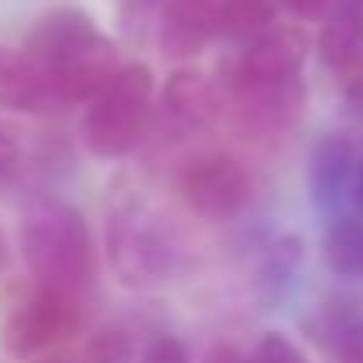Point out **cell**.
Masks as SVG:
<instances>
[{
  "instance_id": "1",
  "label": "cell",
  "mask_w": 363,
  "mask_h": 363,
  "mask_svg": "<svg viewBox=\"0 0 363 363\" xmlns=\"http://www.w3.org/2000/svg\"><path fill=\"white\" fill-rule=\"evenodd\" d=\"M26 54L47 72L61 104H89L121 68L114 43L79 8L47 11L26 36Z\"/></svg>"
},
{
  "instance_id": "2",
  "label": "cell",
  "mask_w": 363,
  "mask_h": 363,
  "mask_svg": "<svg viewBox=\"0 0 363 363\" xmlns=\"http://www.w3.org/2000/svg\"><path fill=\"white\" fill-rule=\"evenodd\" d=\"M22 253L40 289L82 296L96 278V246L86 218L54 196L29 203L22 214Z\"/></svg>"
},
{
  "instance_id": "3",
  "label": "cell",
  "mask_w": 363,
  "mask_h": 363,
  "mask_svg": "<svg viewBox=\"0 0 363 363\" xmlns=\"http://www.w3.org/2000/svg\"><path fill=\"white\" fill-rule=\"evenodd\" d=\"M107 257L121 285L160 289L186 267V242L153 200L121 196L107 214Z\"/></svg>"
},
{
  "instance_id": "4",
  "label": "cell",
  "mask_w": 363,
  "mask_h": 363,
  "mask_svg": "<svg viewBox=\"0 0 363 363\" xmlns=\"http://www.w3.org/2000/svg\"><path fill=\"white\" fill-rule=\"evenodd\" d=\"M153 111V72L146 65H121L114 79L86 104L82 143L100 160L132 153Z\"/></svg>"
},
{
  "instance_id": "5",
  "label": "cell",
  "mask_w": 363,
  "mask_h": 363,
  "mask_svg": "<svg viewBox=\"0 0 363 363\" xmlns=\"http://www.w3.org/2000/svg\"><path fill=\"white\" fill-rule=\"evenodd\" d=\"M75 328H79V299L54 289H36L8 313L4 328H0V345L18 359H33L57 349Z\"/></svg>"
},
{
  "instance_id": "6",
  "label": "cell",
  "mask_w": 363,
  "mask_h": 363,
  "mask_svg": "<svg viewBox=\"0 0 363 363\" xmlns=\"http://www.w3.org/2000/svg\"><path fill=\"white\" fill-rule=\"evenodd\" d=\"M182 196L207 221H228L246 211L253 196V178L242 160L228 153H207L182 174Z\"/></svg>"
},
{
  "instance_id": "7",
  "label": "cell",
  "mask_w": 363,
  "mask_h": 363,
  "mask_svg": "<svg viewBox=\"0 0 363 363\" xmlns=\"http://www.w3.org/2000/svg\"><path fill=\"white\" fill-rule=\"evenodd\" d=\"M310 54V36L292 26H271L246 40L232 79L235 86H271V82H292L299 79V68Z\"/></svg>"
},
{
  "instance_id": "8",
  "label": "cell",
  "mask_w": 363,
  "mask_h": 363,
  "mask_svg": "<svg viewBox=\"0 0 363 363\" xmlns=\"http://www.w3.org/2000/svg\"><path fill=\"white\" fill-rule=\"evenodd\" d=\"M221 36V0H167L157 43L171 61H189Z\"/></svg>"
},
{
  "instance_id": "9",
  "label": "cell",
  "mask_w": 363,
  "mask_h": 363,
  "mask_svg": "<svg viewBox=\"0 0 363 363\" xmlns=\"http://www.w3.org/2000/svg\"><path fill=\"white\" fill-rule=\"evenodd\" d=\"M225 107H232L235 121L246 132L267 135V132L285 128L299 114L303 86H299V79L271 82V86H235V82H225Z\"/></svg>"
},
{
  "instance_id": "10",
  "label": "cell",
  "mask_w": 363,
  "mask_h": 363,
  "mask_svg": "<svg viewBox=\"0 0 363 363\" xmlns=\"http://www.w3.org/2000/svg\"><path fill=\"white\" fill-rule=\"evenodd\" d=\"M160 107L182 132H200L225 114V86H218L207 72L178 68L167 75Z\"/></svg>"
},
{
  "instance_id": "11",
  "label": "cell",
  "mask_w": 363,
  "mask_h": 363,
  "mask_svg": "<svg viewBox=\"0 0 363 363\" xmlns=\"http://www.w3.org/2000/svg\"><path fill=\"white\" fill-rule=\"evenodd\" d=\"M356 164L359 160H356L352 139L331 132L313 143L310 164H306V186H310V200L317 203V211H335L345 196H352Z\"/></svg>"
},
{
  "instance_id": "12",
  "label": "cell",
  "mask_w": 363,
  "mask_h": 363,
  "mask_svg": "<svg viewBox=\"0 0 363 363\" xmlns=\"http://www.w3.org/2000/svg\"><path fill=\"white\" fill-rule=\"evenodd\" d=\"M0 107L22 114H50L61 111V96L50 86L47 72L26 54L0 47Z\"/></svg>"
},
{
  "instance_id": "13",
  "label": "cell",
  "mask_w": 363,
  "mask_h": 363,
  "mask_svg": "<svg viewBox=\"0 0 363 363\" xmlns=\"http://www.w3.org/2000/svg\"><path fill=\"white\" fill-rule=\"evenodd\" d=\"M317 57L335 75H352L363 68V11L335 8L317 33Z\"/></svg>"
},
{
  "instance_id": "14",
  "label": "cell",
  "mask_w": 363,
  "mask_h": 363,
  "mask_svg": "<svg viewBox=\"0 0 363 363\" xmlns=\"http://www.w3.org/2000/svg\"><path fill=\"white\" fill-rule=\"evenodd\" d=\"M324 264L338 278H363V218H338L320 242Z\"/></svg>"
},
{
  "instance_id": "15",
  "label": "cell",
  "mask_w": 363,
  "mask_h": 363,
  "mask_svg": "<svg viewBox=\"0 0 363 363\" xmlns=\"http://www.w3.org/2000/svg\"><path fill=\"white\" fill-rule=\"evenodd\" d=\"M281 0H221V36L253 40L274 26Z\"/></svg>"
},
{
  "instance_id": "16",
  "label": "cell",
  "mask_w": 363,
  "mask_h": 363,
  "mask_svg": "<svg viewBox=\"0 0 363 363\" xmlns=\"http://www.w3.org/2000/svg\"><path fill=\"white\" fill-rule=\"evenodd\" d=\"M299 264H303V239L299 235H278L260 257V289L267 296H281L285 285L296 278Z\"/></svg>"
},
{
  "instance_id": "17",
  "label": "cell",
  "mask_w": 363,
  "mask_h": 363,
  "mask_svg": "<svg viewBox=\"0 0 363 363\" xmlns=\"http://www.w3.org/2000/svg\"><path fill=\"white\" fill-rule=\"evenodd\" d=\"M82 356H86V363H135V345H132L128 331L104 328L86 342Z\"/></svg>"
},
{
  "instance_id": "18",
  "label": "cell",
  "mask_w": 363,
  "mask_h": 363,
  "mask_svg": "<svg viewBox=\"0 0 363 363\" xmlns=\"http://www.w3.org/2000/svg\"><path fill=\"white\" fill-rule=\"evenodd\" d=\"M250 363H310L306 352L281 331H267L260 335V342L250 352Z\"/></svg>"
},
{
  "instance_id": "19",
  "label": "cell",
  "mask_w": 363,
  "mask_h": 363,
  "mask_svg": "<svg viewBox=\"0 0 363 363\" xmlns=\"http://www.w3.org/2000/svg\"><path fill=\"white\" fill-rule=\"evenodd\" d=\"M135 363H193V356H189L186 342H178L171 335H160V338H153V342L143 345V352H139Z\"/></svg>"
},
{
  "instance_id": "20",
  "label": "cell",
  "mask_w": 363,
  "mask_h": 363,
  "mask_svg": "<svg viewBox=\"0 0 363 363\" xmlns=\"http://www.w3.org/2000/svg\"><path fill=\"white\" fill-rule=\"evenodd\" d=\"M342 363H363V317H352L335 342Z\"/></svg>"
},
{
  "instance_id": "21",
  "label": "cell",
  "mask_w": 363,
  "mask_h": 363,
  "mask_svg": "<svg viewBox=\"0 0 363 363\" xmlns=\"http://www.w3.org/2000/svg\"><path fill=\"white\" fill-rule=\"evenodd\" d=\"M203 363H250V352H242V349L232 345V342H218V345L203 356Z\"/></svg>"
},
{
  "instance_id": "22",
  "label": "cell",
  "mask_w": 363,
  "mask_h": 363,
  "mask_svg": "<svg viewBox=\"0 0 363 363\" xmlns=\"http://www.w3.org/2000/svg\"><path fill=\"white\" fill-rule=\"evenodd\" d=\"M331 4H335V0H281V8H289L299 18H320Z\"/></svg>"
},
{
  "instance_id": "23",
  "label": "cell",
  "mask_w": 363,
  "mask_h": 363,
  "mask_svg": "<svg viewBox=\"0 0 363 363\" xmlns=\"http://www.w3.org/2000/svg\"><path fill=\"white\" fill-rule=\"evenodd\" d=\"M15 160H18V143H15V135L4 125H0V178L11 174Z\"/></svg>"
},
{
  "instance_id": "24",
  "label": "cell",
  "mask_w": 363,
  "mask_h": 363,
  "mask_svg": "<svg viewBox=\"0 0 363 363\" xmlns=\"http://www.w3.org/2000/svg\"><path fill=\"white\" fill-rule=\"evenodd\" d=\"M167 0H118V8L125 18H143V15H153L157 8H164Z\"/></svg>"
},
{
  "instance_id": "25",
  "label": "cell",
  "mask_w": 363,
  "mask_h": 363,
  "mask_svg": "<svg viewBox=\"0 0 363 363\" xmlns=\"http://www.w3.org/2000/svg\"><path fill=\"white\" fill-rule=\"evenodd\" d=\"M345 100H349V107L363 111V68H356L352 75H345Z\"/></svg>"
},
{
  "instance_id": "26",
  "label": "cell",
  "mask_w": 363,
  "mask_h": 363,
  "mask_svg": "<svg viewBox=\"0 0 363 363\" xmlns=\"http://www.w3.org/2000/svg\"><path fill=\"white\" fill-rule=\"evenodd\" d=\"M33 363H86L82 349H50L43 356H36Z\"/></svg>"
},
{
  "instance_id": "27",
  "label": "cell",
  "mask_w": 363,
  "mask_h": 363,
  "mask_svg": "<svg viewBox=\"0 0 363 363\" xmlns=\"http://www.w3.org/2000/svg\"><path fill=\"white\" fill-rule=\"evenodd\" d=\"M352 200H356V207H359V214H363V160L356 164V178H352Z\"/></svg>"
},
{
  "instance_id": "28",
  "label": "cell",
  "mask_w": 363,
  "mask_h": 363,
  "mask_svg": "<svg viewBox=\"0 0 363 363\" xmlns=\"http://www.w3.org/2000/svg\"><path fill=\"white\" fill-rule=\"evenodd\" d=\"M8 260H11V250H8V235H4V228H0V274H4Z\"/></svg>"
},
{
  "instance_id": "29",
  "label": "cell",
  "mask_w": 363,
  "mask_h": 363,
  "mask_svg": "<svg viewBox=\"0 0 363 363\" xmlns=\"http://www.w3.org/2000/svg\"><path fill=\"white\" fill-rule=\"evenodd\" d=\"M338 8H349V11H363V0H335Z\"/></svg>"
}]
</instances>
